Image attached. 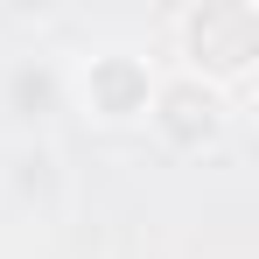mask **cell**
Masks as SVG:
<instances>
[{
    "label": "cell",
    "mask_w": 259,
    "mask_h": 259,
    "mask_svg": "<svg viewBox=\"0 0 259 259\" xmlns=\"http://www.w3.org/2000/svg\"><path fill=\"white\" fill-rule=\"evenodd\" d=\"M175 49H182L175 70H189L217 91L245 84L259 63V7L252 0H196L175 14Z\"/></svg>",
    "instance_id": "7a4b0ae2"
},
{
    "label": "cell",
    "mask_w": 259,
    "mask_h": 259,
    "mask_svg": "<svg viewBox=\"0 0 259 259\" xmlns=\"http://www.w3.org/2000/svg\"><path fill=\"white\" fill-rule=\"evenodd\" d=\"M140 126L154 133L168 154H210L217 140L231 133V91L203 84V77H189V70H161L154 105H147Z\"/></svg>",
    "instance_id": "3957f363"
},
{
    "label": "cell",
    "mask_w": 259,
    "mask_h": 259,
    "mask_svg": "<svg viewBox=\"0 0 259 259\" xmlns=\"http://www.w3.org/2000/svg\"><path fill=\"white\" fill-rule=\"evenodd\" d=\"M154 84H161V63L126 42H98L63 63V105L84 112L91 126H140L154 105Z\"/></svg>",
    "instance_id": "6da1fadb"
}]
</instances>
